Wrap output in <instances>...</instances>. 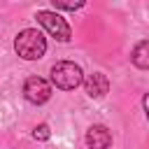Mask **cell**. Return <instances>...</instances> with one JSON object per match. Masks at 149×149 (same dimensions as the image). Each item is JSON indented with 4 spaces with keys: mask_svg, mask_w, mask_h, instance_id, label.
Here are the masks:
<instances>
[{
    "mask_svg": "<svg viewBox=\"0 0 149 149\" xmlns=\"http://www.w3.org/2000/svg\"><path fill=\"white\" fill-rule=\"evenodd\" d=\"M14 49H16V54H19L21 58H26V61H37V58H42L44 51H47V40H44V35H42L40 30L26 28V30H21V33L16 35Z\"/></svg>",
    "mask_w": 149,
    "mask_h": 149,
    "instance_id": "6da1fadb",
    "label": "cell"
},
{
    "mask_svg": "<svg viewBox=\"0 0 149 149\" xmlns=\"http://www.w3.org/2000/svg\"><path fill=\"white\" fill-rule=\"evenodd\" d=\"M84 81V72L72 61H58L51 68V84L61 91H72Z\"/></svg>",
    "mask_w": 149,
    "mask_h": 149,
    "instance_id": "7a4b0ae2",
    "label": "cell"
},
{
    "mask_svg": "<svg viewBox=\"0 0 149 149\" xmlns=\"http://www.w3.org/2000/svg\"><path fill=\"white\" fill-rule=\"evenodd\" d=\"M35 19H37V23H40V26H42L51 37H56L58 42H68V40L72 37V30H70L68 21H65L63 16H58L56 12L40 9V12L35 14Z\"/></svg>",
    "mask_w": 149,
    "mask_h": 149,
    "instance_id": "3957f363",
    "label": "cell"
},
{
    "mask_svg": "<svg viewBox=\"0 0 149 149\" xmlns=\"http://www.w3.org/2000/svg\"><path fill=\"white\" fill-rule=\"evenodd\" d=\"M23 95L28 102L33 105H44L49 98H51V86L47 79L42 77H28L26 84H23Z\"/></svg>",
    "mask_w": 149,
    "mask_h": 149,
    "instance_id": "277c9868",
    "label": "cell"
},
{
    "mask_svg": "<svg viewBox=\"0 0 149 149\" xmlns=\"http://www.w3.org/2000/svg\"><path fill=\"white\" fill-rule=\"evenodd\" d=\"M86 144H88V149H109V144H112V133H109V128L102 126V123L91 126V128L86 130Z\"/></svg>",
    "mask_w": 149,
    "mask_h": 149,
    "instance_id": "5b68a950",
    "label": "cell"
},
{
    "mask_svg": "<svg viewBox=\"0 0 149 149\" xmlns=\"http://www.w3.org/2000/svg\"><path fill=\"white\" fill-rule=\"evenodd\" d=\"M84 88L91 98H102L107 91H109V79L102 74V72H93L84 79Z\"/></svg>",
    "mask_w": 149,
    "mask_h": 149,
    "instance_id": "8992f818",
    "label": "cell"
},
{
    "mask_svg": "<svg viewBox=\"0 0 149 149\" xmlns=\"http://www.w3.org/2000/svg\"><path fill=\"white\" fill-rule=\"evenodd\" d=\"M130 61H133L135 68L149 70V40H142V42L135 44V49H133V54H130Z\"/></svg>",
    "mask_w": 149,
    "mask_h": 149,
    "instance_id": "52a82bcc",
    "label": "cell"
},
{
    "mask_svg": "<svg viewBox=\"0 0 149 149\" xmlns=\"http://www.w3.org/2000/svg\"><path fill=\"white\" fill-rule=\"evenodd\" d=\"M33 137H35V140H40V142L49 140V137H51V130H49V126H47V123H40V126H35V130H33Z\"/></svg>",
    "mask_w": 149,
    "mask_h": 149,
    "instance_id": "ba28073f",
    "label": "cell"
},
{
    "mask_svg": "<svg viewBox=\"0 0 149 149\" xmlns=\"http://www.w3.org/2000/svg\"><path fill=\"white\" fill-rule=\"evenodd\" d=\"M54 7H56V9H68V12H74V9L84 7V0H79V2H65V0H54Z\"/></svg>",
    "mask_w": 149,
    "mask_h": 149,
    "instance_id": "9c48e42d",
    "label": "cell"
},
{
    "mask_svg": "<svg viewBox=\"0 0 149 149\" xmlns=\"http://www.w3.org/2000/svg\"><path fill=\"white\" fill-rule=\"evenodd\" d=\"M142 105H144V112H147V119H149V93L142 98Z\"/></svg>",
    "mask_w": 149,
    "mask_h": 149,
    "instance_id": "30bf717a",
    "label": "cell"
}]
</instances>
